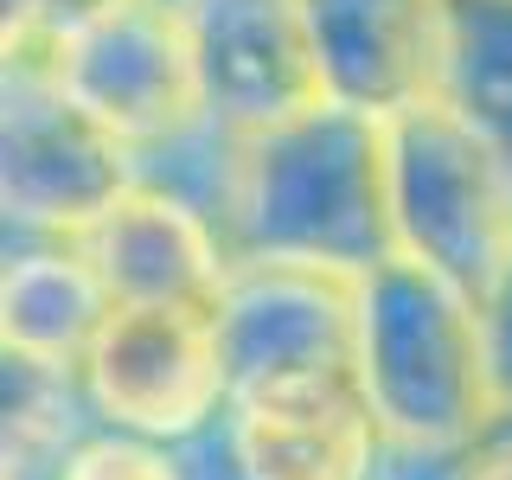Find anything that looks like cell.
Returning a JSON list of instances; mask_svg holds the SVG:
<instances>
[{
  "label": "cell",
  "instance_id": "obj_1",
  "mask_svg": "<svg viewBox=\"0 0 512 480\" xmlns=\"http://www.w3.org/2000/svg\"><path fill=\"white\" fill-rule=\"evenodd\" d=\"M352 384L397 455H474L500 436V359L493 314L410 256L359 276Z\"/></svg>",
  "mask_w": 512,
  "mask_h": 480
},
{
  "label": "cell",
  "instance_id": "obj_2",
  "mask_svg": "<svg viewBox=\"0 0 512 480\" xmlns=\"http://www.w3.org/2000/svg\"><path fill=\"white\" fill-rule=\"evenodd\" d=\"M224 244L231 263H301L359 282L391 256L384 128L320 103L301 122L237 141Z\"/></svg>",
  "mask_w": 512,
  "mask_h": 480
},
{
  "label": "cell",
  "instance_id": "obj_3",
  "mask_svg": "<svg viewBox=\"0 0 512 480\" xmlns=\"http://www.w3.org/2000/svg\"><path fill=\"white\" fill-rule=\"evenodd\" d=\"M391 250L436 269L480 308L512 288V173L448 103L384 128Z\"/></svg>",
  "mask_w": 512,
  "mask_h": 480
},
{
  "label": "cell",
  "instance_id": "obj_4",
  "mask_svg": "<svg viewBox=\"0 0 512 480\" xmlns=\"http://www.w3.org/2000/svg\"><path fill=\"white\" fill-rule=\"evenodd\" d=\"M7 52H39L52 84L135 160L212 128L192 39L173 0H122L45 45H7Z\"/></svg>",
  "mask_w": 512,
  "mask_h": 480
},
{
  "label": "cell",
  "instance_id": "obj_5",
  "mask_svg": "<svg viewBox=\"0 0 512 480\" xmlns=\"http://www.w3.org/2000/svg\"><path fill=\"white\" fill-rule=\"evenodd\" d=\"M141 186V160L71 103L39 52H7V122H0V199L7 224L52 244H77Z\"/></svg>",
  "mask_w": 512,
  "mask_h": 480
},
{
  "label": "cell",
  "instance_id": "obj_6",
  "mask_svg": "<svg viewBox=\"0 0 512 480\" xmlns=\"http://www.w3.org/2000/svg\"><path fill=\"white\" fill-rule=\"evenodd\" d=\"M352 314H359L352 276L301 263H231L212 308L231 410L352 384Z\"/></svg>",
  "mask_w": 512,
  "mask_h": 480
},
{
  "label": "cell",
  "instance_id": "obj_7",
  "mask_svg": "<svg viewBox=\"0 0 512 480\" xmlns=\"http://www.w3.org/2000/svg\"><path fill=\"white\" fill-rule=\"evenodd\" d=\"M77 384L103 429L160 448L199 442L231 410L218 327L205 308H116Z\"/></svg>",
  "mask_w": 512,
  "mask_h": 480
},
{
  "label": "cell",
  "instance_id": "obj_8",
  "mask_svg": "<svg viewBox=\"0 0 512 480\" xmlns=\"http://www.w3.org/2000/svg\"><path fill=\"white\" fill-rule=\"evenodd\" d=\"M320 103L391 128L448 96L455 0H301Z\"/></svg>",
  "mask_w": 512,
  "mask_h": 480
},
{
  "label": "cell",
  "instance_id": "obj_9",
  "mask_svg": "<svg viewBox=\"0 0 512 480\" xmlns=\"http://www.w3.org/2000/svg\"><path fill=\"white\" fill-rule=\"evenodd\" d=\"M192 39L205 122L231 141H256L320 109L314 45L301 0H173Z\"/></svg>",
  "mask_w": 512,
  "mask_h": 480
},
{
  "label": "cell",
  "instance_id": "obj_10",
  "mask_svg": "<svg viewBox=\"0 0 512 480\" xmlns=\"http://www.w3.org/2000/svg\"><path fill=\"white\" fill-rule=\"evenodd\" d=\"M77 250L96 263L116 308H218L224 276H231V244L199 205L180 192L141 180L128 199L77 237Z\"/></svg>",
  "mask_w": 512,
  "mask_h": 480
},
{
  "label": "cell",
  "instance_id": "obj_11",
  "mask_svg": "<svg viewBox=\"0 0 512 480\" xmlns=\"http://www.w3.org/2000/svg\"><path fill=\"white\" fill-rule=\"evenodd\" d=\"M224 442L244 480H372L384 461V436L359 384L237 404L224 410Z\"/></svg>",
  "mask_w": 512,
  "mask_h": 480
},
{
  "label": "cell",
  "instance_id": "obj_12",
  "mask_svg": "<svg viewBox=\"0 0 512 480\" xmlns=\"http://www.w3.org/2000/svg\"><path fill=\"white\" fill-rule=\"evenodd\" d=\"M109 314H116V295L103 288L96 263L77 244H39L7 256V282H0V346H7V359L77 378L96 340H103Z\"/></svg>",
  "mask_w": 512,
  "mask_h": 480
},
{
  "label": "cell",
  "instance_id": "obj_13",
  "mask_svg": "<svg viewBox=\"0 0 512 480\" xmlns=\"http://www.w3.org/2000/svg\"><path fill=\"white\" fill-rule=\"evenodd\" d=\"M442 103L512 173V0H455V64Z\"/></svg>",
  "mask_w": 512,
  "mask_h": 480
},
{
  "label": "cell",
  "instance_id": "obj_14",
  "mask_svg": "<svg viewBox=\"0 0 512 480\" xmlns=\"http://www.w3.org/2000/svg\"><path fill=\"white\" fill-rule=\"evenodd\" d=\"M52 480H186V468L160 442L122 436V429H96V436H77V448H64Z\"/></svg>",
  "mask_w": 512,
  "mask_h": 480
},
{
  "label": "cell",
  "instance_id": "obj_15",
  "mask_svg": "<svg viewBox=\"0 0 512 480\" xmlns=\"http://www.w3.org/2000/svg\"><path fill=\"white\" fill-rule=\"evenodd\" d=\"M109 7H122V0H13L7 7V45H45L58 32L109 13Z\"/></svg>",
  "mask_w": 512,
  "mask_h": 480
},
{
  "label": "cell",
  "instance_id": "obj_16",
  "mask_svg": "<svg viewBox=\"0 0 512 480\" xmlns=\"http://www.w3.org/2000/svg\"><path fill=\"white\" fill-rule=\"evenodd\" d=\"M455 480H512V436H493L487 448H474Z\"/></svg>",
  "mask_w": 512,
  "mask_h": 480
}]
</instances>
